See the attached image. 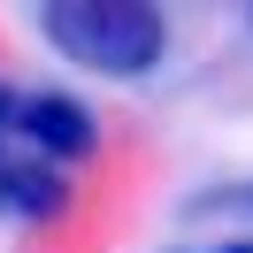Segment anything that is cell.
<instances>
[{
	"mask_svg": "<svg viewBox=\"0 0 253 253\" xmlns=\"http://www.w3.org/2000/svg\"><path fill=\"white\" fill-rule=\"evenodd\" d=\"M192 215H253V184H222V192H200Z\"/></svg>",
	"mask_w": 253,
	"mask_h": 253,
	"instance_id": "4",
	"label": "cell"
},
{
	"mask_svg": "<svg viewBox=\"0 0 253 253\" xmlns=\"http://www.w3.org/2000/svg\"><path fill=\"white\" fill-rule=\"evenodd\" d=\"M246 23H253V8H246Z\"/></svg>",
	"mask_w": 253,
	"mask_h": 253,
	"instance_id": "6",
	"label": "cell"
},
{
	"mask_svg": "<svg viewBox=\"0 0 253 253\" xmlns=\"http://www.w3.org/2000/svg\"><path fill=\"white\" fill-rule=\"evenodd\" d=\"M222 253H253V238H230V246H222Z\"/></svg>",
	"mask_w": 253,
	"mask_h": 253,
	"instance_id": "5",
	"label": "cell"
},
{
	"mask_svg": "<svg viewBox=\"0 0 253 253\" xmlns=\"http://www.w3.org/2000/svg\"><path fill=\"white\" fill-rule=\"evenodd\" d=\"M92 115L77 108V92H46V84H0V146L46 161V169H69V161L92 154Z\"/></svg>",
	"mask_w": 253,
	"mask_h": 253,
	"instance_id": "2",
	"label": "cell"
},
{
	"mask_svg": "<svg viewBox=\"0 0 253 253\" xmlns=\"http://www.w3.org/2000/svg\"><path fill=\"white\" fill-rule=\"evenodd\" d=\"M39 31L62 62L92 69V77H146L169 46V16L146 0H46Z\"/></svg>",
	"mask_w": 253,
	"mask_h": 253,
	"instance_id": "1",
	"label": "cell"
},
{
	"mask_svg": "<svg viewBox=\"0 0 253 253\" xmlns=\"http://www.w3.org/2000/svg\"><path fill=\"white\" fill-rule=\"evenodd\" d=\"M69 207V169H46V161L0 146V215L8 222H54Z\"/></svg>",
	"mask_w": 253,
	"mask_h": 253,
	"instance_id": "3",
	"label": "cell"
}]
</instances>
